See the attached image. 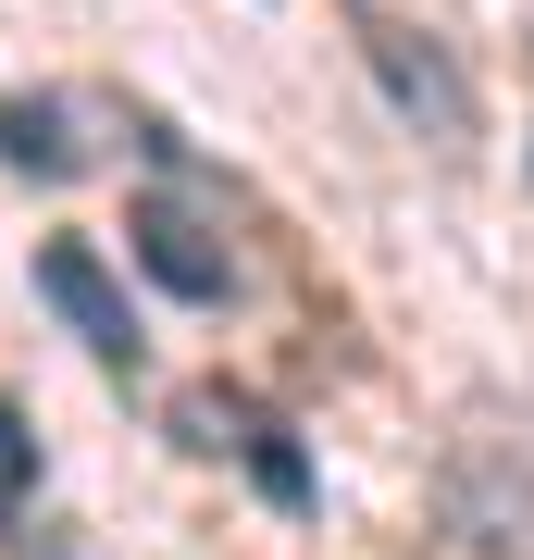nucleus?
Segmentation results:
<instances>
[{"label": "nucleus", "mask_w": 534, "mask_h": 560, "mask_svg": "<svg viewBox=\"0 0 534 560\" xmlns=\"http://www.w3.org/2000/svg\"><path fill=\"white\" fill-rule=\"evenodd\" d=\"M124 249H138L150 287H175V300H199V312L237 300V249H224L187 200H138V212H124Z\"/></svg>", "instance_id": "obj_5"}, {"label": "nucleus", "mask_w": 534, "mask_h": 560, "mask_svg": "<svg viewBox=\"0 0 534 560\" xmlns=\"http://www.w3.org/2000/svg\"><path fill=\"white\" fill-rule=\"evenodd\" d=\"M448 536L473 560H534V436L473 423L448 448Z\"/></svg>", "instance_id": "obj_2"}, {"label": "nucleus", "mask_w": 534, "mask_h": 560, "mask_svg": "<svg viewBox=\"0 0 534 560\" xmlns=\"http://www.w3.org/2000/svg\"><path fill=\"white\" fill-rule=\"evenodd\" d=\"M25 511H38V423L0 399V536H13Z\"/></svg>", "instance_id": "obj_7"}, {"label": "nucleus", "mask_w": 534, "mask_h": 560, "mask_svg": "<svg viewBox=\"0 0 534 560\" xmlns=\"http://www.w3.org/2000/svg\"><path fill=\"white\" fill-rule=\"evenodd\" d=\"M87 101H62V88H38V101H13L0 113V162L13 175H38V187H62V175H87Z\"/></svg>", "instance_id": "obj_6"}, {"label": "nucleus", "mask_w": 534, "mask_h": 560, "mask_svg": "<svg viewBox=\"0 0 534 560\" xmlns=\"http://www.w3.org/2000/svg\"><path fill=\"white\" fill-rule=\"evenodd\" d=\"M175 436H187L199 460H237L274 511H311V499H323V474H311V448H298V423L261 399V386H224V374L187 386V399H175Z\"/></svg>", "instance_id": "obj_1"}, {"label": "nucleus", "mask_w": 534, "mask_h": 560, "mask_svg": "<svg viewBox=\"0 0 534 560\" xmlns=\"http://www.w3.org/2000/svg\"><path fill=\"white\" fill-rule=\"evenodd\" d=\"M38 300L75 324V349H87V361H112V374H138V361H150L138 312H124V287H112V261H99L87 237H50V249H38Z\"/></svg>", "instance_id": "obj_4"}, {"label": "nucleus", "mask_w": 534, "mask_h": 560, "mask_svg": "<svg viewBox=\"0 0 534 560\" xmlns=\"http://www.w3.org/2000/svg\"><path fill=\"white\" fill-rule=\"evenodd\" d=\"M360 50H373V75H385V101H397L411 138H436L448 162L473 150V75H460L448 38H423V25H397V13H360Z\"/></svg>", "instance_id": "obj_3"}]
</instances>
